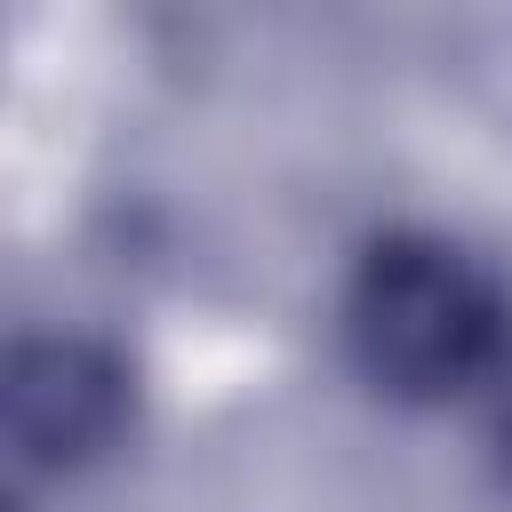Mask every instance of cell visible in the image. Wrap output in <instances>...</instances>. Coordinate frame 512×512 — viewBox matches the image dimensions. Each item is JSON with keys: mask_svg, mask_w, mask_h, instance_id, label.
<instances>
[{"mask_svg": "<svg viewBox=\"0 0 512 512\" xmlns=\"http://www.w3.org/2000/svg\"><path fill=\"white\" fill-rule=\"evenodd\" d=\"M344 344L376 392L448 400L504 368L512 304H504V280L472 248L440 232H392L360 256L344 288Z\"/></svg>", "mask_w": 512, "mask_h": 512, "instance_id": "obj_1", "label": "cell"}, {"mask_svg": "<svg viewBox=\"0 0 512 512\" xmlns=\"http://www.w3.org/2000/svg\"><path fill=\"white\" fill-rule=\"evenodd\" d=\"M128 424V376L80 336H32L8 360V440L24 464H88Z\"/></svg>", "mask_w": 512, "mask_h": 512, "instance_id": "obj_2", "label": "cell"}, {"mask_svg": "<svg viewBox=\"0 0 512 512\" xmlns=\"http://www.w3.org/2000/svg\"><path fill=\"white\" fill-rule=\"evenodd\" d=\"M496 448H504V464H512V376H504V400H496Z\"/></svg>", "mask_w": 512, "mask_h": 512, "instance_id": "obj_3", "label": "cell"}]
</instances>
